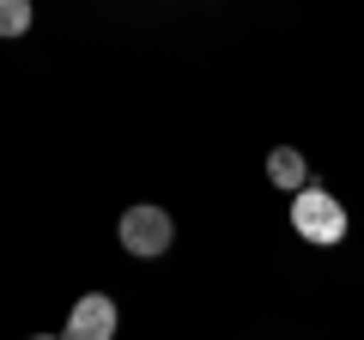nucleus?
Wrapping results in <instances>:
<instances>
[{"label":"nucleus","instance_id":"obj_5","mask_svg":"<svg viewBox=\"0 0 364 340\" xmlns=\"http://www.w3.org/2000/svg\"><path fill=\"white\" fill-rule=\"evenodd\" d=\"M31 31V0H0V37H25Z\"/></svg>","mask_w":364,"mask_h":340},{"label":"nucleus","instance_id":"obj_4","mask_svg":"<svg viewBox=\"0 0 364 340\" xmlns=\"http://www.w3.org/2000/svg\"><path fill=\"white\" fill-rule=\"evenodd\" d=\"M267 183L286 188V195H298V188L310 183V164H304L298 146H273V152H267Z\"/></svg>","mask_w":364,"mask_h":340},{"label":"nucleus","instance_id":"obj_1","mask_svg":"<svg viewBox=\"0 0 364 340\" xmlns=\"http://www.w3.org/2000/svg\"><path fill=\"white\" fill-rule=\"evenodd\" d=\"M291 231H298L304 243H316V249H334L340 237H346V207H340V195L304 183L298 195H291Z\"/></svg>","mask_w":364,"mask_h":340},{"label":"nucleus","instance_id":"obj_3","mask_svg":"<svg viewBox=\"0 0 364 340\" xmlns=\"http://www.w3.org/2000/svg\"><path fill=\"white\" fill-rule=\"evenodd\" d=\"M61 340H116V304H109L104 292H85V298L67 310Z\"/></svg>","mask_w":364,"mask_h":340},{"label":"nucleus","instance_id":"obj_2","mask_svg":"<svg viewBox=\"0 0 364 340\" xmlns=\"http://www.w3.org/2000/svg\"><path fill=\"white\" fill-rule=\"evenodd\" d=\"M116 237H122V249H128V255L152 262V255H164V249H170L176 225H170L164 207H128V213H122V225H116Z\"/></svg>","mask_w":364,"mask_h":340},{"label":"nucleus","instance_id":"obj_6","mask_svg":"<svg viewBox=\"0 0 364 340\" xmlns=\"http://www.w3.org/2000/svg\"><path fill=\"white\" fill-rule=\"evenodd\" d=\"M31 340H61V334H31Z\"/></svg>","mask_w":364,"mask_h":340}]
</instances>
